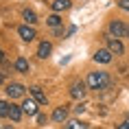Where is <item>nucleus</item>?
<instances>
[{
	"label": "nucleus",
	"instance_id": "obj_1",
	"mask_svg": "<svg viewBox=\"0 0 129 129\" xmlns=\"http://www.w3.org/2000/svg\"><path fill=\"white\" fill-rule=\"evenodd\" d=\"M88 85L92 90H103L109 85V75L107 72H103V70H99V72H90L88 77Z\"/></svg>",
	"mask_w": 129,
	"mask_h": 129
},
{
	"label": "nucleus",
	"instance_id": "obj_2",
	"mask_svg": "<svg viewBox=\"0 0 129 129\" xmlns=\"http://www.w3.org/2000/svg\"><path fill=\"white\" fill-rule=\"evenodd\" d=\"M109 35L116 37V40H120V37L127 35V26H125L120 20H112V22H109Z\"/></svg>",
	"mask_w": 129,
	"mask_h": 129
},
{
	"label": "nucleus",
	"instance_id": "obj_3",
	"mask_svg": "<svg viewBox=\"0 0 129 129\" xmlns=\"http://www.w3.org/2000/svg\"><path fill=\"white\" fill-rule=\"evenodd\" d=\"M85 85H88V83L75 81L72 85H70V96H72V99H77V101H83V99H85Z\"/></svg>",
	"mask_w": 129,
	"mask_h": 129
},
{
	"label": "nucleus",
	"instance_id": "obj_4",
	"mask_svg": "<svg viewBox=\"0 0 129 129\" xmlns=\"http://www.w3.org/2000/svg\"><path fill=\"white\" fill-rule=\"evenodd\" d=\"M24 85L22 83H7V88H5V92H7V96H11V99H20V96H24Z\"/></svg>",
	"mask_w": 129,
	"mask_h": 129
},
{
	"label": "nucleus",
	"instance_id": "obj_5",
	"mask_svg": "<svg viewBox=\"0 0 129 129\" xmlns=\"http://www.w3.org/2000/svg\"><path fill=\"white\" fill-rule=\"evenodd\" d=\"M18 35H20L24 42H33L37 35H35V28L33 26H28V24H22L20 28H18Z\"/></svg>",
	"mask_w": 129,
	"mask_h": 129
},
{
	"label": "nucleus",
	"instance_id": "obj_6",
	"mask_svg": "<svg viewBox=\"0 0 129 129\" xmlns=\"http://www.w3.org/2000/svg\"><path fill=\"white\" fill-rule=\"evenodd\" d=\"M22 112L28 116H37V101L35 99H24L22 101Z\"/></svg>",
	"mask_w": 129,
	"mask_h": 129
},
{
	"label": "nucleus",
	"instance_id": "obj_7",
	"mask_svg": "<svg viewBox=\"0 0 129 129\" xmlns=\"http://www.w3.org/2000/svg\"><path fill=\"white\" fill-rule=\"evenodd\" d=\"M31 96H33V99H35L37 103H40V105H46V103H48L46 92H44V90H42L40 85H33V88H31Z\"/></svg>",
	"mask_w": 129,
	"mask_h": 129
},
{
	"label": "nucleus",
	"instance_id": "obj_8",
	"mask_svg": "<svg viewBox=\"0 0 129 129\" xmlns=\"http://www.w3.org/2000/svg\"><path fill=\"white\" fill-rule=\"evenodd\" d=\"M107 46H109V50H112V55H122L125 53V46H122L120 40H116V37H109Z\"/></svg>",
	"mask_w": 129,
	"mask_h": 129
},
{
	"label": "nucleus",
	"instance_id": "obj_9",
	"mask_svg": "<svg viewBox=\"0 0 129 129\" xmlns=\"http://www.w3.org/2000/svg\"><path fill=\"white\" fill-rule=\"evenodd\" d=\"M94 61H101V63H109L112 61V50L109 48H101L94 53Z\"/></svg>",
	"mask_w": 129,
	"mask_h": 129
},
{
	"label": "nucleus",
	"instance_id": "obj_10",
	"mask_svg": "<svg viewBox=\"0 0 129 129\" xmlns=\"http://www.w3.org/2000/svg\"><path fill=\"white\" fill-rule=\"evenodd\" d=\"M53 120L55 122H63V120H68V107H55V112H53Z\"/></svg>",
	"mask_w": 129,
	"mask_h": 129
},
{
	"label": "nucleus",
	"instance_id": "obj_11",
	"mask_svg": "<svg viewBox=\"0 0 129 129\" xmlns=\"http://www.w3.org/2000/svg\"><path fill=\"white\" fill-rule=\"evenodd\" d=\"M13 66H15V70H18V72H22V75H28V70H31V63H28L24 57H18Z\"/></svg>",
	"mask_w": 129,
	"mask_h": 129
},
{
	"label": "nucleus",
	"instance_id": "obj_12",
	"mask_svg": "<svg viewBox=\"0 0 129 129\" xmlns=\"http://www.w3.org/2000/svg\"><path fill=\"white\" fill-rule=\"evenodd\" d=\"M22 114H24V112H22V105H15V103H11V107H9V118H11L13 122H18V120L22 118Z\"/></svg>",
	"mask_w": 129,
	"mask_h": 129
},
{
	"label": "nucleus",
	"instance_id": "obj_13",
	"mask_svg": "<svg viewBox=\"0 0 129 129\" xmlns=\"http://www.w3.org/2000/svg\"><path fill=\"white\" fill-rule=\"evenodd\" d=\"M70 0H53L50 2V7H53V11L55 13H59V11H66V9H70Z\"/></svg>",
	"mask_w": 129,
	"mask_h": 129
},
{
	"label": "nucleus",
	"instance_id": "obj_14",
	"mask_svg": "<svg viewBox=\"0 0 129 129\" xmlns=\"http://www.w3.org/2000/svg\"><path fill=\"white\" fill-rule=\"evenodd\" d=\"M50 50H53L50 42H42L40 46H37V57H40V59H46L48 55H50Z\"/></svg>",
	"mask_w": 129,
	"mask_h": 129
},
{
	"label": "nucleus",
	"instance_id": "obj_15",
	"mask_svg": "<svg viewBox=\"0 0 129 129\" xmlns=\"http://www.w3.org/2000/svg\"><path fill=\"white\" fill-rule=\"evenodd\" d=\"M22 18L26 20V24H35V22H37V15H35V11H33V9H24Z\"/></svg>",
	"mask_w": 129,
	"mask_h": 129
},
{
	"label": "nucleus",
	"instance_id": "obj_16",
	"mask_svg": "<svg viewBox=\"0 0 129 129\" xmlns=\"http://www.w3.org/2000/svg\"><path fill=\"white\" fill-rule=\"evenodd\" d=\"M46 24H48V26H53V28H57L61 24V18L57 13H53V15H48V18H46Z\"/></svg>",
	"mask_w": 129,
	"mask_h": 129
},
{
	"label": "nucleus",
	"instance_id": "obj_17",
	"mask_svg": "<svg viewBox=\"0 0 129 129\" xmlns=\"http://www.w3.org/2000/svg\"><path fill=\"white\" fill-rule=\"evenodd\" d=\"M66 129H88V125L81 120H68L66 122Z\"/></svg>",
	"mask_w": 129,
	"mask_h": 129
},
{
	"label": "nucleus",
	"instance_id": "obj_18",
	"mask_svg": "<svg viewBox=\"0 0 129 129\" xmlns=\"http://www.w3.org/2000/svg\"><path fill=\"white\" fill-rule=\"evenodd\" d=\"M9 107H11V103L0 101V116H2V118H9Z\"/></svg>",
	"mask_w": 129,
	"mask_h": 129
},
{
	"label": "nucleus",
	"instance_id": "obj_19",
	"mask_svg": "<svg viewBox=\"0 0 129 129\" xmlns=\"http://www.w3.org/2000/svg\"><path fill=\"white\" fill-rule=\"evenodd\" d=\"M118 7H120L122 11H129V0H118Z\"/></svg>",
	"mask_w": 129,
	"mask_h": 129
},
{
	"label": "nucleus",
	"instance_id": "obj_20",
	"mask_svg": "<svg viewBox=\"0 0 129 129\" xmlns=\"http://www.w3.org/2000/svg\"><path fill=\"white\" fill-rule=\"evenodd\" d=\"M37 122H40V125H44V122H46V116H44V114H37Z\"/></svg>",
	"mask_w": 129,
	"mask_h": 129
},
{
	"label": "nucleus",
	"instance_id": "obj_21",
	"mask_svg": "<svg viewBox=\"0 0 129 129\" xmlns=\"http://www.w3.org/2000/svg\"><path fill=\"white\" fill-rule=\"evenodd\" d=\"M118 129H129V120H125V122H122V125H120Z\"/></svg>",
	"mask_w": 129,
	"mask_h": 129
},
{
	"label": "nucleus",
	"instance_id": "obj_22",
	"mask_svg": "<svg viewBox=\"0 0 129 129\" xmlns=\"http://www.w3.org/2000/svg\"><path fill=\"white\" fill-rule=\"evenodd\" d=\"M0 83H5V72L0 70Z\"/></svg>",
	"mask_w": 129,
	"mask_h": 129
},
{
	"label": "nucleus",
	"instance_id": "obj_23",
	"mask_svg": "<svg viewBox=\"0 0 129 129\" xmlns=\"http://www.w3.org/2000/svg\"><path fill=\"white\" fill-rule=\"evenodd\" d=\"M0 61H5V53H2V48H0Z\"/></svg>",
	"mask_w": 129,
	"mask_h": 129
},
{
	"label": "nucleus",
	"instance_id": "obj_24",
	"mask_svg": "<svg viewBox=\"0 0 129 129\" xmlns=\"http://www.w3.org/2000/svg\"><path fill=\"white\" fill-rule=\"evenodd\" d=\"M2 129H9V127H2Z\"/></svg>",
	"mask_w": 129,
	"mask_h": 129
},
{
	"label": "nucleus",
	"instance_id": "obj_25",
	"mask_svg": "<svg viewBox=\"0 0 129 129\" xmlns=\"http://www.w3.org/2000/svg\"><path fill=\"white\" fill-rule=\"evenodd\" d=\"M127 35H129V28H127Z\"/></svg>",
	"mask_w": 129,
	"mask_h": 129
},
{
	"label": "nucleus",
	"instance_id": "obj_26",
	"mask_svg": "<svg viewBox=\"0 0 129 129\" xmlns=\"http://www.w3.org/2000/svg\"><path fill=\"white\" fill-rule=\"evenodd\" d=\"M0 129H2V125H0Z\"/></svg>",
	"mask_w": 129,
	"mask_h": 129
},
{
	"label": "nucleus",
	"instance_id": "obj_27",
	"mask_svg": "<svg viewBox=\"0 0 129 129\" xmlns=\"http://www.w3.org/2000/svg\"><path fill=\"white\" fill-rule=\"evenodd\" d=\"M127 118H129V114H127Z\"/></svg>",
	"mask_w": 129,
	"mask_h": 129
}]
</instances>
